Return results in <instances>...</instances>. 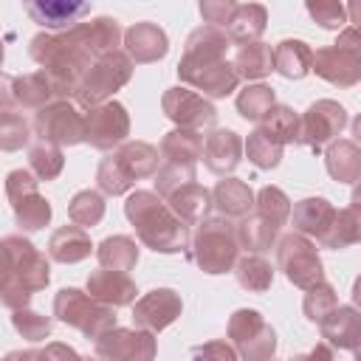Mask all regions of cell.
<instances>
[{"label":"cell","instance_id":"680465c9","mask_svg":"<svg viewBox=\"0 0 361 361\" xmlns=\"http://www.w3.org/2000/svg\"><path fill=\"white\" fill-rule=\"evenodd\" d=\"M11 79H14V76H8V73L0 71V113L14 107V99H11Z\"/></svg>","mask_w":361,"mask_h":361},{"label":"cell","instance_id":"f1b7e54d","mask_svg":"<svg viewBox=\"0 0 361 361\" xmlns=\"http://www.w3.org/2000/svg\"><path fill=\"white\" fill-rule=\"evenodd\" d=\"M11 99H14V107L20 110H39L51 104L56 93L42 71H31V73H20L11 79Z\"/></svg>","mask_w":361,"mask_h":361},{"label":"cell","instance_id":"603a6c76","mask_svg":"<svg viewBox=\"0 0 361 361\" xmlns=\"http://www.w3.org/2000/svg\"><path fill=\"white\" fill-rule=\"evenodd\" d=\"M87 296H93L96 302L107 305V307H127L135 302V282L127 276V274H118V271H107V268H99L87 276Z\"/></svg>","mask_w":361,"mask_h":361},{"label":"cell","instance_id":"db71d44e","mask_svg":"<svg viewBox=\"0 0 361 361\" xmlns=\"http://www.w3.org/2000/svg\"><path fill=\"white\" fill-rule=\"evenodd\" d=\"M42 350H45L48 361H82V355H79L73 347L59 344V341H51V344H45Z\"/></svg>","mask_w":361,"mask_h":361},{"label":"cell","instance_id":"681fc988","mask_svg":"<svg viewBox=\"0 0 361 361\" xmlns=\"http://www.w3.org/2000/svg\"><path fill=\"white\" fill-rule=\"evenodd\" d=\"M305 8L313 17V23H319L327 31H338L347 25V8L336 0H316V3H307Z\"/></svg>","mask_w":361,"mask_h":361},{"label":"cell","instance_id":"6da1fadb","mask_svg":"<svg viewBox=\"0 0 361 361\" xmlns=\"http://www.w3.org/2000/svg\"><path fill=\"white\" fill-rule=\"evenodd\" d=\"M121 37L124 31L116 17H93L59 34H34L28 54L37 65H42V73L54 85L56 99H68L96 56L118 51Z\"/></svg>","mask_w":361,"mask_h":361},{"label":"cell","instance_id":"83f0119b","mask_svg":"<svg viewBox=\"0 0 361 361\" xmlns=\"http://www.w3.org/2000/svg\"><path fill=\"white\" fill-rule=\"evenodd\" d=\"M93 251L90 234L79 226H62L48 237V259L62 262V265H73L87 259Z\"/></svg>","mask_w":361,"mask_h":361},{"label":"cell","instance_id":"ba28073f","mask_svg":"<svg viewBox=\"0 0 361 361\" xmlns=\"http://www.w3.org/2000/svg\"><path fill=\"white\" fill-rule=\"evenodd\" d=\"M276 268L285 274L290 285L302 290L324 282V265L316 251V243L296 231L276 237Z\"/></svg>","mask_w":361,"mask_h":361},{"label":"cell","instance_id":"ee69618b","mask_svg":"<svg viewBox=\"0 0 361 361\" xmlns=\"http://www.w3.org/2000/svg\"><path fill=\"white\" fill-rule=\"evenodd\" d=\"M243 152L248 155V161H251L257 169H274V166H279L285 147L276 144L271 135H265V133L257 127V130L248 135V141H243Z\"/></svg>","mask_w":361,"mask_h":361},{"label":"cell","instance_id":"8992f818","mask_svg":"<svg viewBox=\"0 0 361 361\" xmlns=\"http://www.w3.org/2000/svg\"><path fill=\"white\" fill-rule=\"evenodd\" d=\"M54 316L62 324L79 330L82 336H87L93 341L116 327L113 307L96 302L93 296H87L79 288H59L56 290V296H54Z\"/></svg>","mask_w":361,"mask_h":361},{"label":"cell","instance_id":"4dcf8cb0","mask_svg":"<svg viewBox=\"0 0 361 361\" xmlns=\"http://www.w3.org/2000/svg\"><path fill=\"white\" fill-rule=\"evenodd\" d=\"M265 25H268L265 6H259V3H243V6L234 8V14H231V20H228V25L223 31H226L228 42L245 45V42H257L262 37Z\"/></svg>","mask_w":361,"mask_h":361},{"label":"cell","instance_id":"4fadbf2b","mask_svg":"<svg viewBox=\"0 0 361 361\" xmlns=\"http://www.w3.org/2000/svg\"><path fill=\"white\" fill-rule=\"evenodd\" d=\"M130 135V113L121 102L110 99L85 113V144L93 149H116Z\"/></svg>","mask_w":361,"mask_h":361},{"label":"cell","instance_id":"d6986e66","mask_svg":"<svg viewBox=\"0 0 361 361\" xmlns=\"http://www.w3.org/2000/svg\"><path fill=\"white\" fill-rule=\"evenodd\" d=\"M124 42V54L130 56V62L135 65H149V62H158L166 56L169 51V37L161 25L149 23V20H141L135 25H130L121 37Z\"/></svg>","mask_w":361,"mask_h":361},{"label":"cell","instance_id":"8d00e7d4","mask_svg":"<svg viewBox=\"0 0 361 361\" xmlns=\"http://www.w3.org/2000/svg\"><path fill=\"white\" fill-rule=\"evenodd\" d=\"M231 271H234L240 288H245L251 293H265L271 288V282H274V268H271V262L262 254L237 257V262H234Z\"/></svg>","mask_w":361,"mask_h":361},{"label":"cell","instance_id":"7a4b0ae2","mask_svg":"<svg viewBox=\"0 0 361 361\" xmlns=\"http://www.w3.org/2000/svg\"><path fill=\"white\" fill-rule=\"evenodd\" d=\"M124 217L135 226V234L141 245H147L155 254H180L189 251V226L180 223L164 197H158L152 189H135L124 200Z\"/></svg>","mask_w":361,"mask_h":361},{"label":"cell","instance_id":"7c38bea8","mask_svg":"<svg viewBox=\"0 0 361 361\" xmlns=\"http://www.w3.org/2000/svg\"><path fill=\"white\" fill-rule=\"evenodd\" d=\"M347 110L336 99H319L313 102L302 116L296 127V144L319 152L330 141H336L347 127Z\"/></svg>","mask_w":361,"mask_h":361},{"label":"cell","instance_id":"ffe728a7","mask_svg":"<svg viewBox=\"0 0 361 361\" xmlns=\"http://www.w3.org/2000/svg\"><path fill=\"white\" fill-rule=\"evenodd\" d=\"M23 8L48 34L68 31L76 23H82L85 14H90V3H76V0H34V3H25Z\"/></svg>","mask_w":361,"mask_h":361},{"label":"cell","instance_id":"f907efd6","mask_svg":"<svg viewBox=\"0 0 361 361\" xmlns=\"http://www.w3.org/2000/svg\"><path fill=\"white\" fill-rule=\"evenodd\" d=\"M192 361H240V355L234 353V347L228 341H206V344H195L189 350Z\"/></svg>","mask_w":361,"mask_h":361},{"label":"cell","instance_id":"277c9868","mask_svg":"<svg viewBox=\"0 0 361 361\" xmlns=\"http://www.w3.org/2000/svg\"><path fill=\"white\" fill-rule=\"evenodd\" d=\"M189 257L203 274H226L234 268L240 257V243H237V228L226 217H206L197 223L192 240H189Z\"/></svg>","mask_w":361,"mask_h":361},{"label":"cell","instance_id":"5bb4252c","mask_svg":"<svg viewBox=\"0 0 361 361\" xmlns=\"http://www.w3.org/2000/svg\"><path fill=\"white\" fill-rule=\"evenodd\" d=\"M158 341L147 330L113 327L96 338V358L102 361H155Z\"/></svg>","mask_w":361,"mask_h":361},{"label":"cell","instance_id":"f6af8a7d","mask_svg":"<svg viewBox=\"0 0 361 361\" xmlns=\"http://www.w3.org/2000/svg\"><path fill=\"white\" fill-rule=\"evenodd\" d=\"M336 307H338V293H336V288L330 282H319V285L307 288V293L302 299V310H305L307 322H313V324H319Z\"/></svg>","mask_w":361,"mask_h":361},{"label":"cell","instance_id":"3957f363","mask_svg":"<svg viewBox=\"0 0 361 361\" xmlns=\"http://www.w3.org/2000/svg\"><path fill=\"white\" fill-rule=\"evenodd\" d=\"M161 166V155L147 141H124L113 152H107L96 166V183L102 195L118 197L133 189L135 180L152 178Z\"/></svg>","mask_w":361,"mask_h":361},{"label":"cell","instance_id":"ac0fdd59","mask_svg":"<svg viewBox=\"0 0 361 361\" xmlns=\"http://www.w3.org/2000/svg\"><path fill=\"white\" fill-rule=\"evenodd\" d=\"M310 71H316L319 79L336 85V87H353L361 79V48H344V45H327L313 54Z\"/></svg>","mask_w":361,"mask_h":361},{"label":"cell","instance_id":"836d02e7","mask_svg":"<svg viewBox=\"0 0 361 361\" xmlns=\"http://www.w3.org/2000/svg\"><path fill=\"white\" fill-rule=\"evenodd\" d=\"M231 68L237 73V79H245V82H254V79H262L274 71V48L265 45V42H245L237 48L234 59H231Z\"/></svg>","mask_w":361,"mask_h":361},{"label":"cell","instance_id":"e0dca14e","mask_svg":"<svg viewBox=\"0 0 361 361\" xmlns=\"http://www.w3.org/2000/svg\"><path fill=\"white\" fill-rule=\"evenodd\" d=\"M183 310L180 293L172 288H152L149 293H144L141 299L133 302V322L138 330L147 333H161L166 330Z\"/></svg>","mask_w":361,"mask_h":361},{"label":"cell","instance_id":"6125c7cd","mask_svg":"<svg viewBox=\"0 0 361 361\" xmlns=\"http://www.w3.org/2000/svg\"><path fill=\"white\" fill-rule=\"evenodd\" d=\"M0 65H3V42H0Z\"/></svg>","mask_w":361,"mask_h":361},{"label":"cell","instance_id":"c3c4849f","mask_svg":"<svg viewBox=\"0 0 361 361\" xmlns=\"http://www.w3.org/2000/svg\"><path fill=\"white\" fill-rule=\"evenodd\" d=\"M152 178H155V195L158 197H169L183 183L195 180V166H180V164H166L164 161Z\"/></svg>","mask_w":361,"mask_h":361},{"label":"cell","instance_id":"4316f807","mask_svg":"<svg viewBox=\"0 0 361 361\" xmlns=\"http://www.w3.org/2000/svg\"><path fill=\"white\" fill-rule=\"evenodd\" d=\"M327 175L338 183H355L361 178V147L353 138H336L324 149Z\"/></svg>","mask_w":361,"mask_h":361},{"label":"cell","instance_id":"60d3db41","mask_svg":"<svg viewBox=\"0 0 361 361\" xmlns=\"http://www.w3.org/2000/svg\"><path fill=\"white\" fill-rule=\"evenodd\" d=\"M68 217L73 220V226L79 228H90L99 226L104 217V195L96 189H82L71 197L68 203Z\"/></svg>","mask_w":361,"mask_h":361},{"label":"cell","instance_id":"d590c367","mask_svg":"<svg viewBox=\"0 0 361 361\" xmlns=\"http://www.w3.org/2000/svg\"><path fill=\"white\" fill-rule=\"evenodd\" d=\"M228 37L223 28H214V25H197L189 37H186V48H183V56L189 59H226V51H228Z\"/></svg>","mask_w":361,"mask_h":361},{"label":"cell","instance_id":"1f68e13d","mask_svg":"<svg viewBox=\"0 0 361 361\" xmlns=\"http://www.w3.org/2000/svg\"><path fill=\"white\" fill-rule=\"evenodd\" d=\"M313 51L305 39H282L274 45V71L285 79H305L310 73Z\"/></svg>","mask_w":361,"mask_h":361},{"label":"cell","instance_id":"11a10c76","mask_svg":"<svg viewBox=\"0 0 361 361\" xmlns=\"http://www.w3.org/2000/svg\"><path fill=\"white\" fill-rule=\"evenodd\" d=\"M290 361H336V355H333V347H327V344L322 341V344H316L313 350L293 355Z\"/></svg>","mask_w":361,"mask_h":361},{"label":"cell","instance_id":"30bf717a","mask_svg":"<svg viewBox=\"0 0 361 361\" xmlns=\"http://www.w3.org/2000/svg\"><path fill=\"white\" fill-rule=\"evenodd\" d=\"M31 130L37 141H48L56 147H73L85 141V113L68 99H54L51 104L34 113Z\"/></svg>","mask_w":361,"mask_h":361},{"label":"cell","instance_id":"7dc6e473","mask_svg":"<svg viewBox=\"0 0 361 361\" xmlns=\"http://www.w3.org/2000/svg\"><path fill=\"white\" fill-rule=\"evenodd\" d=\"M11 324L28 341H45L51 336V319L42 316V313H37V310H31V307L11 310Z\"/></svg>","mask_w":361,"mask_h":361},{"label":"cell","instance_id":"d4e9b609","mask_svg":"<svg viewBox=\"0 0 361 361\" xmlns=\"http://www.w3.org/2000/svg\"><path fill=\"white\" fill-rule=\"evenodd\" d=\"M212 206L220 212L226 220H243L254 209V192L245 180L240 178H223L212 189Z\"/></svg>","mask_w":361,"mask_h":361},{"label":"cell","instance_id":"d6a6232c","mask_svg":"<svg viewBox=\"0 0 361 361\" xmlns=\"http://www.w3.org/2000/svg\"><path fill=\"white\" fill-rule=\"evenodd\" d=\"M361 240V214H358V197H353V206L347 209H336V217L330 223V228L324 231V237L319 240L322 248H350Z\"/></svg>","mask_w":361,"mask_h":361},{"label":"cell","instance_id":"74e56055","mask_svg":"<svg viewBox=\"0 0 361 361\" xmlns=\"http://www.w3.org/2000/svg\"><path fill=\"white\" fill-rule=\"evenodd\" d=\"M234 228H237V243H240V248H245V251H251V254H262V251L271 248V245L276 243V237H279V228L271 226L268 220L257 217L254 212L245 214Z\"/></svg>","mask_w":361,"mask_h":361},{"label":"cell","instance_id":"484cf974","mask_svg":"<svg viewBox=\"0 0 361 361\" xmlns=\"http://www.w3.org/2000/svg\"><path fill=\"white\" fill-rule=\"evenodd\" d=\"M166 206L169 212L186 223V226H197L200 220L209 217V209H212V192L206 186H200L197 180L192 183H183L180 189H175L169 197H166Z\"/></svg>","mask_w":361,"mask_h":361},{"label":"cell","instance_id":"816d5d0a","mask_svg":"<svg viewBox=\"0 0 361 361\" xmlns=\"http://www.w3.org/2000/svg\"><path fill=\"white\" fill-rule=\"evenodd\" d=\"M234 8H237V3H231V0H203L200 3V17L206 20V25L226 28Z\"/></svg>","mask_w":361,"mask_h":361},{"label":"cell","instance_id":"91938a15","mask_svg":"<svg viewBox=\"0 0 361 361\" xmlns=\"http://www.w3.org/2000/svg\"><path fill=\"white\" fill-rule=\"evenodd\" d=\"M8 274H11V257H8V248H6V243L0 240V282H3Z\"/></svg>","mask_w":361,"mask_h":361},{"label":"cell","instance_id":"2e32d148","mask_svg":"<svg viewBox=\"0 0 361 361\" xmlns=\"http://www.w3.org/2000/svg\"><path fill=\"white\" fill-rule=\"evenodd\" d=\"M3 243H6L8 257H11V274L8 276L17 279L31 293L48 288V282H51L48 257L23 234H8V237H3Z\"/></svg>","mask_w":361,"mask_h":361},{"label":"cell","instance_id":"7bdbcfd3","mask_svg":"<svg viewBox=\"0 0 361 361\" xmlns=\"http://www.w3.org/2000/svg\"><path fill=\"white\" fill-rule=\"evenodd\" d=\"M274 104H276V96L271 85H245L237 93V113L245 121H259Z\"/></svg>","mask_w":361,"mask_h":361},{"label":"cell","instance_id":"8fae6325","mask_svg":"<svg viewBox=\"0 0 361 361\" xmlns=\"http://www.w3.org/2000/svg\"><path fill=\"white\" fill-rule=\"evenodd\" d=\"M178 79L183 85H189V90L200 93L203 99H226L240 85L228 59H189V56H180Z\"/></svg>","mask_w":361,"mask_h":361},{"label":"cell","instance_id":"9c48e42d","mask_svg":"<svg viewBox=\"0 0 361 361\" xmlns=\"http://www.w3.org/2000/svg\"><path fill=\"white\" fill-rule=\"evenodd\" d=\"M39 180L28 169H11L6 175V197L14 212V223L20 231H39L51 223V203L39 195Z\"/></svg>","mask_w":361,"mask_h":361},{"label":"cell","instance_id":"52a82bcc","mask_svg":"<svg viewBox=\"0 0 361 361\" xmlns=\"http://www.w3.org/2000/svg\"><path fill=\"white\" fill-rule=\"evenodd\" d=\"M226 333L240 361H271L276 353V333L265 322V316L254 307L234 310L228 316Z\"/></svg>","mask_w":361,"mask_h":361},{"label":"cell","instance_id":"cb8c5ba5","mask_svg":"<svg viewBox=\"0 0 361 361\" xmlns=\"http://www.w3.org/2000/svg\"><path fill=\"white\" fill-rule=\"evenodd\" d=\"M319 330H322V338L327 347L355 353L358 341H361V316L353 305H338L333 313H327L319 322Z\"/></svg>","mask_w":361,"mask_h":361},{"label":"cell","instance_id":"e575fe53","mask_svg":"<svg viewBox=\"0 0 361 361\" xmlns=\"http://www.w3.org/2000/svg\"><path fill=\"white\" fill-rule=\"evenodd\" d=\"M96 259H99V265L107 268V271L127 274V271H133L135 262H138V243H135L130 234L104 237V240L96 245Z\"/></svg>","mask_w":361,"mask_h":361},{"label":"cell","instance_id":"9a60e30c","mask_svg":"<svg viewBox=\"0 0 361 361\" xmlns=\"http://www.w3.org/2000/svg\"><path fill=\"white\" fill-rule=\"evenodd\" d=\"M161 110L180 130H203V127H212L214 118H217L214 104L209 99H203L200 93L183 87V85H175V87H166L164 90Z\"/></svg>","mask_w":361,"mask_h":361},{"label":"cell","instance_id":"94428289","mask_svg":"<svg viewBox=\"0 0 361 361\" xmlns=\"http://www.w3.org/2000/svg\"><path fill=\"white\" fill-rule=\"evenodd\" d=\"M82 361H102V358H96V355H82Z\"/></svg>","mask_w":361,"mask_h":361},{"label":"cell","instance_id":"5b68a950","mask_svg":"<svg viewBox=\"0 0 361 361\" xmlns=\"http://www.w3.org/2000/svg\"><path fill=\"white\" fill-rule=\"evenodd\" d=\"M130 76H133V62L121 48L110 51V54H102L90 62V68L79 79V85L73 90V99L85 110L99 107V104L110 102L113 93L121 90L130 82Z\"/></svg>","mask_w":361,"mask_h":361},{"label":"cell","instance_id":"b9f144b4","mask_svg":"<svg viewBox=\"0 0 361 361\" xmlns=\"http://www.w3.org/2000/svg\"><path fill=\"white\" fill-rule=\"evenodd\" d=\"M254 214L268 220L271 226L282 228L288 223V217H290V200L279 186H262L254 195Z\"/></svg>","mask_w":361,"mask_h":361},{"label":"cell","instance_id":"ab89813d","mask_svg":"<svg viewBox=\"0 0 361 361\" xmlns=\"http://www.w3.org/2000/svg\"><path fill=\"white\" fill-rule=\"evenodd\" d=\"M62 169H65L62 147L48 144V141L31 144V149H28V172L37 180H54V178H59Z\"/></svg>","mask_w":361,"mask_h":361},{"label":"cell","instance_id":"f5cc1de1","mask_svg":"<svg viewBox=\"0 0 361 361\" xmlns=\"http://www.w3.org/2000/svg\"><path fill=\"white\" fill-rule=\"evenodd\" d=\"M31 290L28 288H23L17 279H11V276H6L3 282H0V305L3 307H8V310H23V307H28V302H31Z\"/></svg>","mask_w":361,"mask_h":361},{"label":"cell","instance_id":"f35d334b","mask_svg":"<svg viewBox=\"0 0 361 361\" xmlns=\"http://www.w3.org/2000/svg\"><path fill=\"white\" fill-rule=\"evenodd\" d=\"M296 127H299V113L288 104H274L262 118H259V130L265 135H271L276 144H296Z\"/></svg>","mask_w":361,"mask_h":361},{"label":"cell","instance_id":"f546056e","mask_svg":"<svg viewBox=\"0 0 361 361\" xmlns=\"http://www.w3.org/2000/svg\"><path fill=\"white\" fill-rule=\"evenodd\" d=\"M203 152V135L197 130H169L161 138V149L158 155L166 164H180V166H197V158Z\"/></svg>","mask_w":361,"mask_h":361},{"label":"cell","instance_id":"44dd1931","mask_svg":"<svg viewBox=\"0 0 361 361\" xmlns=\"http://www.w3.org/2000/svg\"><path fill=\"white\" fill-rule=\"evenodd\" d=\"M203 164L209 172L214 175H228L237 169L240 158H243V138L234 130L226 127H214L206 138H203V152H200Z\"/></svg>","mask_w":361,"mask_h":361},{"label":"cell","instance_id":"bcb514c9","mask_svg":"<svg viewBox=\"0 0 361 361\" xmlns=\"http://www.w3.org/2000/svg\"><path fill=\"white\" fill-rule=\"evenodd\" d=\"M31 141V124L23 118V113L3 110L0 113V149L17 152Z\"/></svg>","mask_w":361,"mask_h":361},{"label":"cell","instance_id":"9f6ffc18","mask_svg":"<svg viewBox=\"0 0 361 361\" xmlns=\"http://www.w3.org/2000/svg\"><path fill=\"white\" fill-rule=\"evenodd\" d=\"M0 361H48V355H45V350L28 347V350H11V353H6Z\"/></svg>","mask_w":361,"mask_h":361},{"label":"cell","instance_id":"6f0895ef","mask_svg":"<svg viewBox=\"0 0 361 361\" xmlns=\"http://www.w3.org/2000/svg\"><path fill=\"white\" fill-rule=\"evenodd\" d=\"M336 45H344V48H361V34H358V28H355V25H344V28L338 31Z\"/></svg>","mask_w":361,"mask_h":361},{"label":"cell","instance_id":"be15d7a7","mask_svg":"<svg viewBox=\"0 0 361 361\" xmlns=\"http://www.w3.org/2000/svg\"><path fill=\"white\" fill-rule=\"evenodd\" d=\"M271 361H276V358H271Z\"/></svg>","mask_w":361,"mask_h":361},{"label":"cell","instance_id":"7402d4cb","mask_svg":"<svg viewBox=\"0 0 361 361\" xmlns=\"http://www.w3.org/2000/svg\"><path fill=\"white\" fill-rule=\"evenodd\" d=\"M336 217V206L327 200V197H302L290 206V223H293V231L302 234V237H313L316 243L324 237V231L330 228Z\"/></svg>","mask_w":361,"mask_h":361}]
</instances>
